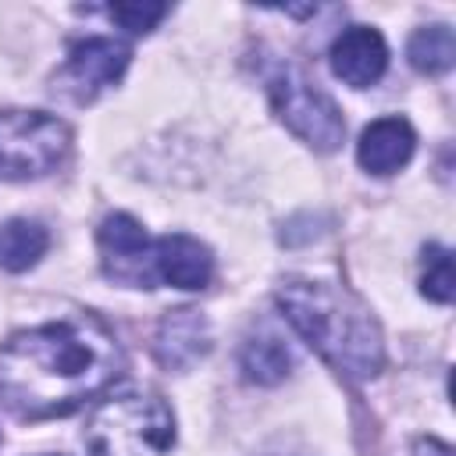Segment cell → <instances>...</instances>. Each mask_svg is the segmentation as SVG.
<instances>
[{"instance_id": "cell-1", "label": "cell", "mask_w": 456, "mask_h": 456, "mask_svg": "<svg viewBox=\"0 0 456 456\" xmlns=\"http://www.w3.org/2000/svg\"><path fill=\"white\" fill-rule=\"evenodd\" d=\"M121 367L125 353L103 321H46L0 346V399L21 420L64 417L118 381Z\"/></svg>"}, {"instance_id": "cell-2", "label": "cell", "mask_w": 456, "mask_h": 456, "mask_svg": "<svg viewBox=\"0 0 456 456\" xmlns=\"http://www.w3.org/2000/svg\"><path fill=\"white\" fill-rule=\"evenodd\" d=\"M285 321L346 378L367 381L385 363V338L360 296L321 278H285L278 285Z\"/></svg>"}, {"instance_id": "cell-3", "label": "cell", "mask_w": 456, "mask_h": 456, "mask_svg": "<svg viewBox=\"0 0 456 456\" xmlns=\"http://www.w3.org/2000/svg\"><path fill=\"white\" fill-rule=\"evenodd\" d=\"M175 445V413L160 395H118L107 399L89 428V456H164Z\"/></svg>"}, {"instance_id": "cell-4", "label": "cell", "mask_w": 456, "mask_h": 456, "mask_svg": "<svg viewBox=\"0 0 456 456\" xmlns=\"http://www.w3.org/2000/svg\"><path fill=\"white\" fill-rule=\"evenodd\" d=\"M267 93H271L274 114L285 121L292 135H299L306 146L321 153L338 150V142L346 139V118L335 107V100L306 71L292 64H278L267 75Z\"/></svg>"}, {"instance_id": "cell-5", "label": "cell", "mask_w": 456, "mask_h": 456, "mask_svg": "<svg viewBox=\"0 0 456 456\" xmlns=\"http://www.w3.org/2000/svg\"><path fill=\"white\" fill-rule=\"evenodd\" d=\"M71 153V132L43 110H0V178H43Z\"/></svg>"}, {"instance_id": "cell-6", "label": "cell", "mask_w": 456, "mask_h": 456, "mask_svg": "<svg viewBox=\"0 0 456 456\" xmlns=\"http://www.w3.org/2000/svg\"><path fill=\"white\" fill-rule=\"evenodd\" d=\"M128 46L110 36H89L78 39L68 50V61L53 75V93L68 96L71 103H89L96 93L114 86L128 68Z\"/></svg>"}, {"instance_id": "cell-7", "label": "cell", "mask_w": 456, "mask_h": 456, "mask_svg": "<svg viewBox=\"0 0 456 456\" xmlns=\"http://www.w3.org/2000/svg\"><path fill=\"white\" fill-rule=\"evenodd\" d=\"M100 253L107 278L132 285V289H153V246L142 232V224L132 214H107L100 232Z\"/></svg>"}, {"instance_id": "cell-8", "label": "cell", "mask_w": 456, "mask_h": 456, "mask_svg": "<svg viewBox=\"0 0 456 456\" xmlns=\"http://www.w3.org/2000/svg\"><path fill=\"white\" fill-rule=\"evenodd\" d=\"M328 61H331V71L353 86V89H367L374 86L385 68H388V46L381 39L378 28L370 25H353L346 32L335 36L331 50H328Z\"/></svg>"}, {"instance_id": "cell-9", "label": "cell", "mask_w": 456, "mask_h": 456, "mask_svg": "<svg viewBox=\"0 0 456 456\" xmlns=\"http://www.w3.org/2000/svg\"><path fill=\"white\" fill-rule=\"evenodd\" d=\"M153 278L171 289H207L214 278V253L192 235H164L153 242Z\"/></svg>"}, {"instance_id": "cell-10", "label": "cell", "mask_w": 456, "mask_h": 456, "mask_svg": "<svg viewBox=\"0 0 456 456\" xmlns=\"http://www.w3.org/2000/svg\"><path fill=\"white\" fill-rule=\"evenodd\" d=\"M153 353L164 367L171 370H185L196 360H203L210 353V324L200 310L182 306V310H167L157 324L153 335Z\"/></svg>"}, {"instance_id": "cell-11", "label": "cell", "mask_w": 456, "mask_h": 456, "mask_svg": "<svg viewBox=\"0 0 456 456\" xmlns=\"http://www.w3.org/2000/svg\"><path fill=\"white\" fill-rule=\"evenodd\" d=\"M417 146V135L406 118H378L363 128L356 142V160L370 175H392L403 164H410Z\"/></svg>"}, {"instance_id": "cell-12", "label": "cell", "mask_w": 456, "mask_h": 456, "mask_svg": "<svg viewBox=\"0 0 456 456\" xmlns=\"http://www.w3.org/2000/svg\"><path fill=\"white\" fill-rule=\"evenodd\" d=\"M239 363H242L246 381H253V385H278L281 378H289L296 356H292V349L285 346V338L278 331L260 328L256 335H249L242 342Z\"/></svg>"}, {"instance_id": "cell-13", "label": "cell", "mask_w": 456, "mask_h": 456, "mask_svg": "<svg viewBox=\"0 0 456 456\" xmlns=\"http://www.w3.org/2000/svg\"><path fill=\"white\" fill-rule=\"evenodd\" d=\"M50 235L39 221L28 217H14L0 224V267L4 271H28L39 264V256L46 253Z\"/></svg>"}, {"instance_id": "cell-14", "label": "cell", "mask_w": 456, "mask_h": 456, "mask_svg": "<svg viewBox=\"0 0 456 456\" xmlns=\"http://www.w3.org/2000/svg\"><path fill=\"white\" fill-rule=\"evenodd\" d=\"M406 53H410V64H413L417 71H424V75H442V71H449L452 61H456V36H452L449 25H424V28H417V32L410 36Z\"/></svg>"}, {"instance_id": "cell-15", "label": "cell", "mask_w": 456, "mask_h": 456, "mask_svg": "<svg viewBox=\"0 0 456 456\" xmlns=\"http://www.w3.org/2000/svg\"><path fill=\"white\" fill-rule=\"evenodd\" d=\"M420 292L435 303H452L456 278H452V253L445 246L424 249V271H420Z\"/></svg>"}, {"instance_id": "cell-16", "label": "cell", "mask_w": 456, "mask_h": 456, "mask_svg": "<svg viewBox=\"0 0 456 456\" xmlns=\"http://www.w3.org/2000/svg\"><path fill=\"white\" fill-rule=\"evenodd\" d=\"M164 14H167V4H139V0H132V4H110V7H107V18L118 21V25H121L125 32H132V36L153 32Z\"/></svg>"}, {"instance_id": "cell-17", "label": "cell", "mask_w": 456, "mask_h": 456, "mask_svg": "<svg viewBox=\"0 0 456 456\" xmlns=\"http://www.w3.org/2000/svg\"><path fill=\"white\" fill-rule=\"evenodd\" d=\"M413 456H452V445H445L438 438H417Z\"/></svg>"}]
</instances>
